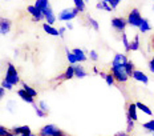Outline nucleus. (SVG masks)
<instances>
[{
	"mask_svg": "<svg viewBox=\"0 0 154 136\" xmlns=\"http://www.w3.org/2000/svg\"><path fill=\"white\" fill-rule=\"evenodd\" d=\"M152 9H153V12H154V4H153V7H152Z\"/></svg>",
	"mask_w": 154,
	"mask_h": 136,
	"instance_id": "obj_49",
	"label": "nucleus"
},
{
	"mask_svg": "<svg viewBox=\"0 0 154 136\" xmlns=\"http://www.w3.org/2000/svg\"><path fill=\"white\" fill-rule=\"evenodd\" d=\"M57 31H59V36H60V37H64V36H65L66 28L64 27V25H63V27H60V28H57Z\"/></svg>",
	"mask_w": 154,
	"mask_h": 136,
	"instance_id": "obj_39",
	"label": "nucleus"
},
{
	"mask_svg": "<svg viewBox=\"0 0 154 136\" xmlns=\"http://www.w3.org/2000/svg\"><path fill=\"white\" fill-rule=\"evenodd\" d=\"M129 60L130 59L128 57L126 53H116L113 56V60H112V66H114V67H124Z\"/></svg>",
	"mask_w": 154,
	"mask_h": 136,
	"instance_id": "obj_10",
	"label": "nucleus"
},
{
	"mask_svg": "<svg viewBox=\"0 0 154 136\" xmlns=\"http://www.w3.org/2000/svg\"><path fill=\"white\" fill-rule=\"evenodd\" d=\"M129 48H130V51H140V48H141L140 35H136V36L133 37V40L129 43Z\"/></svg>",
	"mask_w": 154,
	"mask_h": 136,
	"instance_id": "obj_23",
	"label": "nucleus"
},
{
	"mask_svg": "<svg viewBox=\"0 0 154 136\" xmlns=\"http://www.w3.org/2000/svg\"><path fill=\"white\" fill-rule=\"evenodd\" d=\"M56 16H57V20L64 21V23H70L73 19H76L77 16H79V12H77L73 7H70V8L61 9Z\"/></svg>",
	"mask_w": 154,
	"mask_h": 136,
	"instance_id": "obj_4",
	"label": "nucleus"
},
{
	"mask_svg": "<svg viewBox=\"0 0 154 136\" xmlns=\"http://www.w3.org/2000/svg\"><path fill=\"white\" fill-rule=\"evenodd\" d=\"M16 95H17V98H19V99L23 100V102H24V103H27V104H31V105H32V104H35V103H36L33 98H31V96L28 95V93H25V92H24V89H21V88L16 91Z\"/></svg>",
	"mask_w": 154,
	"mask_h": 136,
	"instance_id": "obj_17",
	"label": "nucleus"
},
{
	"mask_svg": "<svg viewBox=\"0 0 154 136\" xmlns=\"http://www.w3.org/2000/svg\"><path fill=\"white\" fill-rule=\"evenodd\" d=\"M12 30V20L4 16H0V35H8Z\"/></svg>",
	"mask_w": 154,
	"mask_h": 136,
	"instance_id": "obj_6",
	"label": "nucleus"
},
{
	"mask_svg": "<svg viewBox=\"0 0 154 136\" xmlns=\"http://www.w3.org/2000/svg\"><path fill=\"white\" fill-rule=\"evenodd\" d=\"M33 5L41 12V14H43L47 8L51 7V2H49V0H36V2L33 3Z\"/></svg>",
	"mask_w": 154,
	"mask_h": 136,
	"instance_id": "obj_20",
	"label": "nucleus"
},
{
	"mask_svg": "<svg viewBox=\"0 0 154 136\" xmlns=\"http://www.w3.org/2000/svg\"><path fill=\"white\" fill-rule=\"evenodd\" d=\"M72 51V53L75 55V57H76V63L77 64H82L84 61L88 60V55H86V52L82 48H79V47H75L73 50H70Z\"/></svg>",
	"mask_w": 154,
	"mask_h": 136,
	"instance_id": "obj_11",
	"label": "nucleus"
},
{
	"mask_svg": "<svg viewBox=\"0 0 154 136\" xmlns=\"http://www.w3.org/2000/svg\"><path fill=\"white\" fill-rule=\"evenodd\" d=\"M110 73L112 76H113L114 82L118 83V84H125L128 83V80H129V75L126 73V71H125L124 67H114L112 66L110 67Z\"/></svg>",
	"mask_w": 154,
	"mask_h": 136,
	"instance_id": "obj_3",
	"label": "nucleus"
},
{
	"mask_svg": "<svg viewBox=\"0 0 154 136\" xmlns=\"http://www.w3.org/2000/svg\"><path fill=\"white\" fill-rule=\"evenodd\" d=\"M130 77H131V79H134V80H136V82H138V83H142V84H149V76H147L145 72H142V71H140V70H134Z\"/></svg>",
	"mask_w": 154,
	"mask_h": 136,
	"instance_id": "obj_12",
	"label": "nucleus"
},
{
	"mask_svg": "<svg viewBox=\"0 0 154 136\" xmlns=\"http://www.w3.org/2000/svg\"><path fill=\"white\" fill-rule=\"evenodd\" d=\"M43 18H44V23H47V24H49V25H54V23L57 21V16L54 15V11L52 7L47 8L45 11L43 12Z\"/></svg>",
	"mask_w": 154,
	"mask_h": 136,
	"instance_id": "obj_9",
	"label": "nucleus"
},
{
	"mask_svg": "<svg viewBox=\"0 0 154 136\" xmlns=\"http://www.w3.org/2000/svg\"><path fill=\"white\" fill-rule=\"evenodd\" d=\"M11 132L14 134L15 136H28L32 134V129L29 125H16V127H12L11 128Z\"/></svg>",
	"mask_w": 154,
	"mask_h": 136,
	"instance_id": "obj_8",
	"label": "nucleus"
},
{
	"mask_svg": "<svg viewBox=\"0 0 154 136\" xmlns=\"http://www.w3.org/2000/svg\"><path fill=\"white\" fill-rule=\"evenodd\" d=\"M142 128L145 129V131H147V132H150V134L154 135V119H150V120L142 123Z\"/></svg>",
	"mask_w": 154,
	"mask_h": 136,
	"instance_id": "obj_26",
	"label": "nucleus"
},
{
	"mask_svg": "<svg viewBox=\"0 0 154 136\" xmlns=\"http://www.w3.org/2000/svg\"><path fill=\"white\" fill-rule=\"evenodd\" d=\"M32 107H33V111H35V113H36V116H37V118H40V119H44V118H45V113H44L43 111H41V109L40 108H38V107H37V104H36V103H35V104H32Z\"/></svg>",
	"mask_w": 154,
	"mask_h": 136,
	"instance_id": "obj_33",
	"label": "nucleus"
},
{
	"mask_svg": "<svg viewBox=\"0 0 154 136\" xmlns=\"http://www.w3.org/2000/svg\"><path fill=\"white\" fill-rule=\"evenodd\" d=\"M153 136H154V135H153Z\"/></svg>",
	"mask_w": 154,
	"mask_h": 136,
	"instance_id": "obj_50",
	"label": "nucleus"
},
{
	"mask_svg": "<svg viewBox=\"0 0 154 136\" xmlns=\"http://www.w3.org/2000/svg\"><path fill=\"white\" fill-rule=\"evenodd\" d=\"M43 31L45 32L47 35H49V36H59V31H57V28L54 27V25H49L47 24V23H43Z\"/></svg>",
	"mask_w": 154,
	"mask_h": 136,
	"instance_id": "obj_19",
	"label": "nucleus"
},
{
	"mask_svg": "<svg viewBox=\"0 0 154 136\" xmlns=\"http://www.w3.org/2000/svg\"><path fill=\"white\" fill-rule=\"evenodd\" d=\"M134 123H136V121H133L129 116H126V131H125V132H126L128 135H129L130 132L134 129Z\"/></svg>",
	"mask_w": 154,
	"mask_h": 136,
	"instance_id": "obj_32",
	"label": "nucleus"
},
{
	"mask_svg": "<svg viewBox=\"0 0 154 136\" xmlns=\"http://www.w3.org/2000/svg\"><path fill=\"white\" fill-rule=\"evenodd\" d=\"M110 25L116 32H118V34H124L125 30H126V27H128L126 19L122 18V16H116V18H113L110 20Z\"/></svg>",
	"mask_w": 154,
	"mask_h": 136,
	"instance_id": "obj_5",
	"label": "nucleus"
},
{
	"mask_svg": "<svg viewBox=\"0 0 154 136\" xmlns=\"http://www.w3.org/2000/svg\"><path fill=\"white\" fill-rule=\"evenodd\" d=\"M4 82H7L8 84H11L12 87L15 86H19L21 83V79H20V73H19L17 68L12 61H8L7 63V68H5V73H4V77H3Z\"/></svg>",
	"mask_w": 154,
	"mask_h": 136,
	"instance_id": "obj_1",
	"label": "nucleus"
},
{
	"mask_svg": "<svg viewBox=\"0 0 154 136\" xmlns=\"http://www.w3.org/2000/svg\"><path fill=\"white\" fill-rule=\"evenodd\" d=\"M98 75H100V76L102 77V79H104V77H105V75H106V73H105V72H102V71H100V73H98Z\"/></svg>",
	"mask_w": 154,
	"mask_h": 136,
	"instance_id": "obj_47",
	"label": "nucleus"
},
{
	"mask_svg": "<svg viewBox=\"0 0 154 136\" xmlns=\"http://www.w3.org/2000/svg\"><path fill=\"white\" fill-rule=\"evenodd\" d=\"M126 116H129L133 121L138 120V111H137L134 103H129V105H128V108H126Z\"/></svg>",
	"mask_w": 154,
	"mask_h": 136,
	"instance_id": "obj_15",
	"label": "nucleus"
},
{
	"mask_svg": "<svg viewBox=\"0 0 154 136\" xmlns=\"http://www.w3.org/2000/svg\"><path fill=\"white\" fill-rule=\"evenodd\" d=\"M37 107L41 109L45 115H48V112H49V105H48V103L45 102V100H38V102L36 103Z\"/></svg>",
	"mask_w": 154,
	"mask_h": 136,
	"instance_id": "obj_29",
	"label": "nucleus"
},
{
	"mask_svg": "<svg viewBox=\"0 0 154 136\" xmlns=\"http://www.w3.org/2000/svg\"><path fill=\"white\" fill-rule=\"evenodd\" d=\"M64 80H72L75 77V70H73V66H68L65 68V71L63 72Z\"/></svg>",
	"mask_w": 154,
	"mask_h": 136,
	"instance_id": "obj_24",
	"label": "nucleus"
},
{
	"mask_svg": "<svg viewBox=\"0 0 154 136\" xmlns=\"http://www.w3.org/2000/svg\"><path fill=\"white\" fill-rule=\"evenodd\" d=\"M121 41H122V44H124V48H125V51L126 52H130V48H129V43H130V40H129V37H128V35L125 34H121Z\"/></svg>",
	"mask_w": 154,
	"mask_h": 136,
	"instance_id": "obj_30",
	"label": "nucleus"
},
{
	"mask_svg": "<svg viewBox=\"0 0 154 136\" xmlns=\"http://www.w3.org/2000/svg\"><path fill=\"white\" fill-rule=\"evenodd\" d=\"M27 12L31 15L32 20L35 23H38V21H44V18H43V14H41L38 9L35 7L33 4H28L27 5Z\"/></svg>",
	"mask_w": 154,
	"mask_h": 136,
	"instance_id": "obj_7",
	"label": "nucleus"
},
{
	"mask_svg": "<svg viewBox=\"0 0 154 136\" xmlns=\"http://www.w3.org/2000/svg\"><path fill=\"white\" fill-rule=\"evenodd\" d=\"M104 80H105V83H106L109 87H112V86H114V84H116L113 76H112L110 73H106V75H105V77H104Z\"/></svg>",
	"mask_w": 154,
	"mask_h": 136,
	"instance_id": "obj_35",
	"label": "nucleus"
},
{
	"mask_svg": "<svg viewBox=\"0 0 154 136\" xmlns=\"http://www.w3.org/2000/svg\"><path fill=\"white\" fill-rule=\"evenodd\" d=\"M0 87H2L3 89H5V91H12V89H14V87H12L11 84H8L7 82H4L3 79H2V83H0Z\"/></svg>",
	"mask_w": 154,
	"mask_h": 136,
	"instance_id": "obj_38",
	"label": "nucleus"
},
{
	"mask_svg": "<svg viewBox=\"0 0 154 136\" xmlns=\"http://www.w3.org/2000/svg\"><path fill=\"white\" fill-rule=\"evenodd\" d=\"M73 8L79 14H82V12L86 11V2L85 0H73Z\"/></svg>",
	"mask_w": 154,
	"mask_h": 136,
	"instance_id": "obj_22",
	"label": "nucleus"
},
{
	"mask_svg": "<svg viewBox=\"0 0 154 136\" xmlns=\"http://www.w3.org/2000/svg\"><path fill=\"white\" fill-rule=\"evenodd\" d=\"M88 59H91L92 61H98V53H97V51H94V50H92V51H89L88 52Z\"/></svg>",
	"mask_w": 154,
	"mask_h": 136,
	"instance_id": "obj_34",
	"label": "nucleus"
},
{
	"mask_svg": "<svg viewBox=\"0 0 154 136\" xmlns=\"http://www.w3.org/2000/svg\"><path fill=\"white\" fill-rule=\"evenodd\" d=\"M86 20H88V23H89V25L93 28L94 31H98L100 30V23H98L97 20H96L94 18H92V16H86Z\"/></svg>",
	"mask_w": 154,
	"mask_h": 136,
	"instance_id": "obj_27",
	"label": "nucleus"
},
{
	"mask_svg": "<svg viewBox=\"0 0 154 136\" xmlns=\"http://www.w3.org/2000/svg\"><path fill=\"white\" fill-rule=\"evenodd\" d=\"M92 72L94 73V75H98V73H100V70H98L97 67H93V68H92Z\"/></svg>",
	"mask_w": 154,
	"mask_h": 136,
	"instance_id": "obj_46",
	"label": "nucleus"
},
{
	"mask_svg": "<svg viewBox=\"0 0 154 136\" xmlns=\"http://www.w3.org/2000/svg\"><path fill=\"white\" fill-rule=\"evenodd\" d=\"M96 8L100 9V11H105V12H112V8L109 7L106 0H101V2L96 3Z\"/></svg>",
	"mask_w": 154,
	"mask_h": 136,
	"instance_id": "obj_25",
	"label": "nucleus"
},
{
	"mask_svg": "<svg viewBox=\"0 0 154 136\" xmlns=\"http://www.w3.org/2000/svg\"><path fill=\"white\" fill-rule=\"evenodd\" d=\"M138 30H140L141 34H147V32H150L153 30V25H152V23H150L149 19H146V18L142 19V21H141V25L138 27Z\"/></svg>",
	"mask_w": 154,
	"mask_h": 136,
	"instance_id": "obj_18",
	"label": "nucleus"
},
{
	"mask_svg": "<svg viewBox=\"0 0 154 136\" xmlns=\"http://www.w3.org/2000/svg\"><path fill=\"white\" fill-rule=\"evenodd\" d=\"M64 27H65L66 30H73V24H72V23H65V25H64Z\"/></svg>",
	"mask_w": 154,
	"mask_h": 136,
	"instance_id": "obj_45",
	"label": "nucleus"
},
{
	"mask_svg": "<svg viewBox=\"0 0 154 136\" xmlns=\"http://www.w3.org/2000/svg\"><path fill=\"white\" fill-rule=\"evenodd\" d=\"M73 70H75V77H77V79H84V77L88 76V71L85 70V67L82 64L73 66Z\"/></svg>",
	"mask_w": 154,
	"mask_h": 136,
	"instance_id": "obj_16",
	"label": "nucleus"
},
{
	"mask_svg": "<svg viewBox=\"0 0 154 136\" xmlns=\"http://www.w3.org/2000/svg\"><path fill=\"white\" fill-rule=\"evenodd\" d=\"M8 131H9V128L4 127V125H0V136H5L8 134Z\"/></svg>",
	"mask_w": 154,
	"mask_h": 136,
	"instance_id": "obj_40",
	"label": "nucleus"
},
{
	"mask_svg": "<svg viewBox=\"0 0 154 136\" xmlns=\"http://www.w3.org/2000/svg\"><path fill=\"white\" fill-rule=\"evenodd\" d=\"M28 136H37V135H36V134H33V132H32V134H31V135H28Z\"/></svg>",
	"mask_w": 154,
	"mask_h": 136,
	"instance_id": "obj_48",
	"label": "nucleus"
},
{
	"mask_svg": "<svg viewBox=\"0 0 154 136\" xmlns=\"http://www.w3.org/2000/svg\"><path fill=\"white\" fill-rule=\"evenodd\" d=\"M124 68H125V71H126V73H128V75H129V77L131 76V73H133V71L136 70V67H134V63H133V61H131V60L128 61V63L124 66Z\"/></svg>",
	"mask_w": 154,
	"mask_h": 136,
	"instance_id": "obj_31",
	"label": "nucleus"
},
{
	"mask_svg": "<svg viewBox=\"0 0 154 136\" xmlns=\"http://www.w3.org/2000/svg\"><path fill=\"white\" fill-rule=\"evenodd\" d=\"M125 19H126V24L128 25L134 27V28H138L141 25V21H142L143 16L141 15V11L138 8H131Z\"/></svg>",
	"mask_w": 154,
	"mask_h": 136,
	"instance_id": "obj_2",
	"label": "nucleus"
},
{
	"mask_svg": "<svg viewBox=\"0 0 154 136\" xmlns=\"http://www.w3.org/2000/svg\"><path fill=\"white\" fill-rule=\"evenodd\" d=\"M15 108H16V103H15V100L14 99H11V100H8V103H7V109L11 113H14L15 112Z\"/></svg>",
	"mask_w": 154,
	"mask_h": 136,
	"instance_id": "obj_37",
	"label": "nucleus"
},
{
	"mask_svg": "<svg viewBox=\"0 0 154 136\" xmlns=\"http://www.w3.org/2000/svg\"><path fill=\"white\" fill-rule=\"evenodd\" d=\"M57 128L59 127L54 125V124H45V125H43V127L40 128L37 136H53Z\"/></svg>",
	"mask_w": 154,
	"mask_h": 136,
	"instance_id": "obj_13",
	"label": "nucleus"
},
{
	"mask_svg": "<svg viewBox=\"0 0 154 136\" xmlns=\"http://www.w3.org/2000/svg\"><path fill=\"white\" fill-rule=\"evenodd\" d=\"M53 136H69L66 132H64L63 129H60V128H57L56 129V132H54V135Z\"/></svg>",
	"mask_w": 154,
	"mask_h": 136,
	"instance_id": "obj_41",
	"label": "nucleus"
},
{
	"mask_svg": "<svg viewBox=\"0 0 154 136\" xmlns=\"http://www.w3.org/2000/svg\"><path fill=\"white\" fill-rule=\"evenodd\" d=\"M114 136H129V135H128L125 131H118V132H116L114 134Z\"/></svg>",
	"mask_w": 154,
	"mask_h": 136,
	"instance_id": "obj_44",
	"label": "nucleus"
},
{
	"mask_svg": "<svg viewBox=\"0 0 154 136\" xmlns=\"http://www.w3.org/2000/svg\"><path fill=\"white\" fill-rule=\"evenodd\" d=\"M65 55H66V60H68V63H69V66H76V57H75V55L72 53V51L68 50V48H65Z\"/></svg>",
	"mask_w": 154,
	"mask_h": 136,
	"instance_id": "obj_28",
	"label": "nucleus"
},
{
	"mask_svg": "<svg viewBox=\"0 0 154 136\" xmlns=\"http://www.w3.org/2000/svg\"><path fill=\"white\" fill-rule=\"evenodd\" d=\"M136 104V108H137V111H141L142 113H145V115H147V116H150L152 118L153 116V111L149 108L146 104H143V103H141V102H136L134 103Z\"/></svg>",
	"mask_w": 154,
	"mask_h": 136,
	"instance_id": "obj_21",
	"label": "nucleus"
},
{
	"mask_svg": "<svg viewBox=\"0 0 154 136\" xmlns=\"http://www.w3.org/2000/svg\"><path fill=\"white\" fill-rule=\"evenodd\" d=\"M147 67H149V71L152 73H154V56L152 57V60L149 61V64H147Z\"/></svg>",
	"mask_w": 154,
	"mask_h": 136,
	"instance_id": "obj_42",
	"label": "nucleus"
},
{
	"mask_svg": "<svg viewBox=\"0 0 154 136\" xmlns=\"http://www.w3.org/2000/svg\"><path fill=\"white\" fill-rule=\"evenodd\" d=\"M106 2H108L109 7L112 8V11H113V9H117V8H118V5L121 4L120 0H106Z\"/></svg>",
	"mask_w": 154,
	"mask_h": 136,
	"instance_id": "obj_36",
	"label": "nucleus"
},
{
	"mask_svg": "<svg viewBox=\"0 0 154 136\" xmlns=\"http://www.w3.org/2000/svg\"><path fill=\"white\" fill-rule=\"evenodd\" d=\"M5 96H7V91H5V89H3L2 87H0V102H2V100L4 99Z\"/></svg>",
	"mask_w": 154,
	"mask_h": 136,
	"instance_id": "obj_43",
	"label": "nucleus"
},
{
	"mask_svg": "<svg viewBox=\"0 0 154 136\" xmlns=\"http://www.w3.org/2000/svg\"><path fill=\"white\" fill-rule=\"evenodd\" d=\"M20 84H21V89H24V92H25V93H28V95H29L31 98H33V99H36V98H37L38 92H37V89L35 88V87L29 86V84L25 83V82H21Z\"/></svg>",
	"mask_w": 154,
	"mask_h": 136,
	"instance_id": "obj_14",
	"label": "nucleus"
}]
</instances>
